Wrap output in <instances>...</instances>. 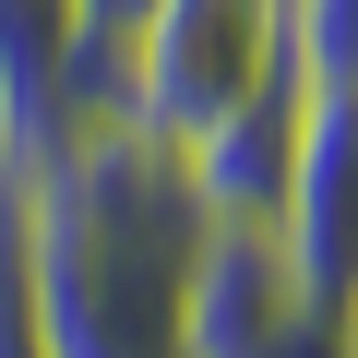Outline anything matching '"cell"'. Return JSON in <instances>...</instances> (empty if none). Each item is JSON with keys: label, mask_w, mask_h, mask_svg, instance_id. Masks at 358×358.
Here are the masks:
<instances>
[{"label": "cell", "mask_w": 358, "mask_h": 358, "mask_svg": "<svg viewBox=\"0 0 358 358\" xmlns=\"http://www.w3.org/2000/svg\"><path fill=\"white\" fill-rule=\"evenodd\" d=\"M13 203H24L48 358H192V287H203L215 215L179 143L108 108L13 179Z\"/></svg>", "instance_id": "obj_1"}, {"label": "cell", "mask_w": 358, "mask_h": 358, "mask_svg": "<svg viewBox=\"0 0 358 358\" xmlns=\"http://www.w3.org/2000/svg\"><path fill=\"white\" fill-rule=\"evenodd\" d=\"M287 72V0H143L120 36V108L192 155Z\"/></svg>", "instance_id": "obj_2"}, {"label": "cell", "mask_w": 358, "mask_h": 358, "mask_svg": "<svg viewBox=\"0 0 358 358\" xmlns=\"http://www.w3.org/2000/svg\"><path fill=\"white\" fill-rule=\"evenodd\" d=\"M275 251H287L310 310H346V287H358V96L346 84H310L299 167H287V203H275Z\"/></svg>", "instance_id": "obj_3"}, {"label": "cell", "mask_w": 358, "mask_h": 358, "mask_svg": "<svg viewBox=\"0 0 358 358\" xmlns=\"http://www.w3.org/2000/svg\"><path fill=\"white\" fill-rule=\"evenodd\" d=\"M299 120H310V72H299V48H287V72H275L239 120H215V131L192 143V192H203L215 227H275L287 167H299Z\"/></svg>", "instance_id": "obj_4"}, {"label": "cell", "mask_w": 358, "mask_h": 358, "mask_svg": "<svg viewBox=\"0 0 358 358\" xmlns=\"http://www.w3.org/2000/svg\"><path fill=\"white\" fill-rule=\"evenodd\" d=\"M287 48L310 84H346L358 96V0H287Z\"/></svg>", "instance_id": "obj_5"}, {"label": "cell", "mask_w": 358, "mask_h": 358, "mask_svg": "<svg viewBox=\"0 0 358 358\" xmlns=\"http://www.w3.org/2000/svg\"><path fill=\"white\" fill-rule=\"evenodd\" d=\"M24 179V131H13V72H0V192Z\"/></svg>", "instance_id": "obj_6"}, {"label": "cell", "mask_w": 358, "mask_h": 358, "mask_svg": "<svg viewBox=\"0 0 358 358\" xmlns=\"http://www.w3.org/2000/svg\"><path fill=\"white\" fill-rule=\"evenodd\" d=\"M334 346H346V358H358V287H346V310H334Z\"/></svg>", "instance_id": "obj_7"}]
</instances>
